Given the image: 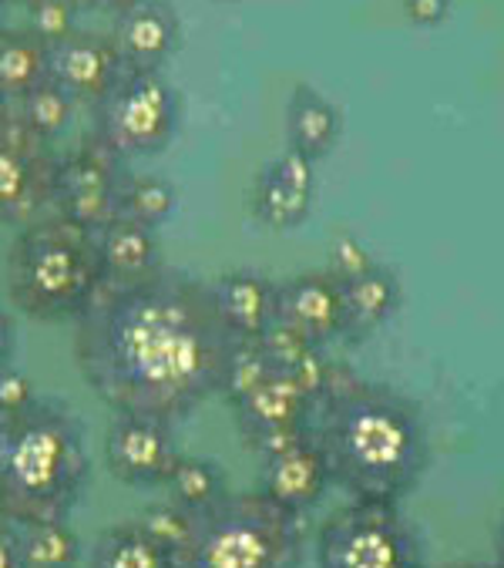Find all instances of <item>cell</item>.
<instances>
[{"instance_id": "1", "label": "cell", "mask_w": 504, "mask_h": 568, "mask_svg": "<svg viewBox=\"0 0 504 568\" xmlns=\"http://www.w3.org/2000/svg\"><path fill=\"white\" fill-rule=\"evenodd\" d=\"M232 347L209 283L165 266L142 283H104L74 320V361L94 397L169 427L219 397Z\"/></svg>"}, {"instance_id": "2", "label": "cell", "mask_w": 504, "mask_h": 568, "mask_svg": "<svg viewBox=\"0 0 504 568\" xmlns=\"http://www.w3.org/2000/svg\"><path fill=\"white\" fill-rule=\"evenodd\" d=\"M310 434L333 488L350 501L401 505L431 468V434L417 400L391 384L360 381L343 364H333L313 404Z\"/></svg>"}, {"instance_id": "3", "label": "cell", "mask_w": 504, "mask_h": 568, "mask_svg": "<svg viewBox=\"0 0 504 568\" xmlns=\"http://www.w3.org/2000/svg\"><path fill=\"white\" fill-rule=\"evenodd\" d=\"M91 481L81 420L58 400L0 420V518L24 528L68 521Z\"/></svg>"}, {"instance_id": "4", "label": "cell", "mask_w": 504, "mask_h": 568, "mask_svg": "<svg viewBox=\"0 0 504 568\" xmlns=\"http://www.w3.org/2000/svg\"><path fill=\"white\" fill-rule=\"evenodd\" d=\"M101 286L94 236L61 215L28 222L11 246L8 293L14 310L31 320H78Z\"/></svg>"}, {"instance_id": "5", "label": "cell", "mask_w": 504, "mask_h": 568, "mask_svg": "<svg viewBox=\"0 0 504 568\" xmlns=\"http://www.w3.org/2000/svg\"><path fill=\"white\" fill-rule=\"evenodd\" d=\"M303 518L260 491H229L199 511L175 568H300Z\"/></svg>"}, {"instance_id": "6", "label": "cell", "mask_w": 504, "mask_h": 568, "mask_svg": "<svg viewBox=\"0 0 504 568\" xmlns=\"http://www.w3.org/2000/svg\"><path fill=\"white\" fill-rule=\"evenodd\" d=\"M182 94L162 71H124L94 104V142L111 155L149 159L165 152L182 129Z\"/></svg>"}, {"instance_id": "7", "label": "cell", "mask_w": 504, "mask_h": 568, "mask_svg": "<svg viewBox=\"0 0 504 568\" xmlns=\"http://www.w3.org/2000/svg\"><path fill=\"white\" fill-rule=\"evenodd\" d=\"M316 568H424V548L401 505L350 501L323 521Z\"/></svg>"}, {"instance_id": "8", "label": "cell", "mask_w": 504, "mask_h": 568, "mask_svg": "<svg viewBox=\"0 0 504 568\" xmlns=\"http://www.w3.org/2000/svg\"><path fill=\"white\" fill-rule=\"evenodd\" d=\"M121 179H124L121 159L91 139L81 149H74L71 155L58 159L51 209H54V215L81 225V230L98 233L101 225L111 222L118 212Z\"/></svg>"}, {"instance_id": "9", "label": "cell", "mask_w": 504, "mask_h": 568, "mask_svg": "<svg viewBox=\"0 0 504 568\" xmlns=\"http://www.w3.org/2000/svg\"><path fill=\"white\" fill-rule=\"evenodd\" d=\"M58 159L61 155L21 129L18 119L0 125V222L28 225L51 209Z\"/></svg>"}, {"instance_id": "10", "label": "cell", "mask_w": 504, "mask_h": 568, "mask_svg": "<svg viewBox=\"0 0 504 568\" xmlns=\"http://www.w3.org/2000/svg\"><path fill=\"white\" fill-rule=\"evenodd\" d=\"M179 444L169 424L152 417L114 414L104 434V462L108 471L132 485V488H155L165 485L169 471L179 462Z\"/></svg>"}, {"instance_id": "11", "label": "cell", "mask_w": 504, "mask_h": 568, "mask_svg": "<svg viewBox=\"0 0 504 568\" xmlns=\"http://www.w3.org/2000/svg\"><path fill=\"white\" fill-rule=\"evenodd\" d=\"M316 202V165L296 152H283L263 165L249 195V212L273 233H290L310 219Z\"/></svg>"}, {"instance_id": "12", "label": "cell", "mask_w": 504, "mask_h": 568, "mask_svg": "<svg viewBox=\"0 0 504 568\" xmlns=\"http://www.w3.org/2000/svg\"><path fill=\"white\" fill-rule=\"evenodd\" d=\"M273 323L296 333L310 347H326L343 329V286L326 270L276 283Z\"/></svg>"}, {"instance_id": "13", "label": "cell", "mask_w": 504, "mask_h": 568, "mask_svg": "<svg viewBox=\"0 0 504 568\" xmlns=\"http://www.w3.org/2000/svg\"><path fill=\"white\" fill-rule=\"evenodd\" d=\"M111 44L124 71H162L182 48V21L169 0H135L114 14Z\"/></svg>"}, {"instance_id": "14", "label": "cell", "mask_w": 504, "mask_h": 568, "mask_svg": "<svg viewBox=\"0 0 504 568\" xmlns=\"http://www.w3.org/2000/svg\"><path fill=\"white\" fill-rule=\"evenodd\" d=\"M121 74L124 64L111 38L74 31L61 44L48 48V81H54L74 104L94 108Z\"/></svg>"}, {"instance_id": "15", "label": "cell", "mask_w": 504, "mask_h": 568, "mask_svg": "<svg viewBox=\"0 0 504 568\" xmlns=\"http://www.w3.org/2000/svg\"><path fill=\"white\" fill-rule=\"evenodd\" d=\"M330 488H333L330 468H326V458L316 447L313 434L303 437L300 444L273 454V458H263L260 495L296 518L313 511L326 498Z\"/></svg>"}, {"instance_id": "16", "label": "cell", "mask_w": 504, "mask_h": 568, "mask_svg": "<svg viewBox=\"0 0 504 568\" xmlns=\"http://www.w3.org/2000/svg\"><path fill=\"white\" fill-rule=\"evenodd\" d=\"M235 424L245 444L280 434V430H300L310 427L313 417V397L283 371H273L256 390H249L235 407Z\"/></svg>"}, {"instance_id": "17", "label": "cell", "mask_w": 504, "mask_h": 568, "mask_svg": "<svg viewBox=\"0 0 504 568\" xmlns=\"http://www.w3.org/2000/svg\"><path fill=\"white\" fill-rule=\"evenodd\" d=\"M215 313L232 339H263L276 316V283L256 270H232L209 283Z\"/></svg>"}, {"instance_id": "18", "label": "cell", "mask_w": 504, "mask_h": 568, "mask_svg": "<svg viewBox=\"0 0 504 568\" xmlns=\"http://www.w3.org/2000/svg\"><path fill=\"white\" fill-rule=\"evenodd\" d=\"M343 286V329L340 339L350 347H360L376 329H384L404 306V286L397 273L384 263L370 266Z\"/></svg>"}, {"instance_id": "19", "label": "cell", "mask_w": 504, "mask_h": 568, "mask_svg": "<svg viewBox=\"0 0 504 568\" xmlns=\"http://www.w3.org/2000/svg\"><path fill=\"white\" fill-rule=\"evenodd\" d=\"M94 236V253L101 266V280L111 286L142 283L162 270V246L155 230L132 222V219H111Z\"/></svg>"}, {"instance_id": "20", "label": "cell", "mask_w": 504, "mask_h": 568, "mask_svg": "<svg viewBox=\"0 0 504 568\" xmlns=\"http://www.w3.org/2000/svg\"><path fill=\"white\" fill-rule=\"evenodd\" d=\"M343 135V111L313 84H296L286 104V149L310 159H326Z\"/></svg>"}, {"instance_id": "21", "label": "cell", "mask_w": 504, "mask_h": 568, "mask_svg": "<svg viewBox=\"0 0 504 568\" xmlns=\"http://www.w3.org/2000/svg\"><path fill=\"white\" fill-rule=\"evenodd\" d=\"M48 81V44L28 28L0 31V94L18 101Z\"/></svg>"}, {"instance_id": "22", "label": "cell", "mask_w": 504, "mask_h": 568, "mask_svg": "<svg viewBox=\"0 0 504 568\" xmlns=\"http://www.w3.org/2000/svg\"><path fill=\"white\" fill-rule=\"evenodd\" d=\"M88 568H175V558L155 545L135 521L108 528L88 558Z\"/></svg>"}, {"instance_id": "23", "label": "cell", "mask_w": 504, "mask_h": 568, "mask_svg": "<svg viewBox=\"0 0 504 568\" xmlns=\"http://www.w3.org/2000/svg\"><path fill=\"white\" fill-rule=\"evenodd\" d=\"M179 209V192L162 175H124L118 189V219H132L145 230L165 225Z\"/></svg>"}, {"instance_id": "24", "label": "cell", "mask_w": 504, "mask_h": 568, "mask_svg": "<svg viewBox=\"0 0 504 568\" xmlns=\"http://www.w3.org/2000/svg\"><path fill=\"white\" fill-rule=\"evenodd\" d=\"M165 488H169V501H175L179 508H185L192 515L212 508L219 498L229 495L225 471L215 462L192 458V454H179L175 468L165 478Z\"/></svg>"}, {"instance_id": "25", "label": "cell", "mask_w": 504, "mask_h": 568, "mask_svg": "<svg viewBox=\"0 0 504 568\" xmlns=\"http://www.w3.org/2000/svg\"><path fill=\"white\" fill-rule=\"evenodd\" d=\"M24 568H74L81 561V538L68 521H34L18 528Z\"/></svg>"}, {"instance_id": "26", "label": "cell", "mask_w": 504, "mask_h": 568, "mask_svg": "<svg viewBox=\"0 0 504 568\" xmlns=\"http://www.w3.org/2000/svg\"><path fill=\"white\" fill-rule=\"evenodd\" d=\"M74 101L54 84V81H44L38 84L34 91H28L24 98L14 101V119L21 129H28L34 139L41 142H54L74 119Z\"/></svg>"}, {"instance_id": "27", "label": "cell", "mask_w": 504, "mask_h": 568, "mask_svg": "<svg viewBox=\"0 0 504 568\" xmlns=\"http://www.w3.org/2000/svg\"><path fill=\"white\" fill-rule=\"evenodd\" d=\"M273 361L270 354L263 351L260 339H235V347H232V357L225 364V377H222V390L219 397H225L229 407H235L249 390H256L270 374H273Z\"/></svg>"}, {"instance_id": "28", "label": "cell", "mask_w": 504, "mask_h": 568, "mask_svg": "<svg viewBox=\"0 0 504 568\" xmlns=\"http://www.w3.org/2000/svg\"><path fill=\"white\" fill-rule=\"evenodd\" d=\"M192 521H195V515L185 511V508H179L175 501L149 505V508L135 518V525H139L155 545H162L172 558L185 548V541H189V535H192Z\"/></svg>"}, {"instance_id": "29", "label": "cell", "mask_w": 504, "mask_h": 568, "mask_svg": "<svg viewBox=\"0 0 504 568\" xmlns=\"http://www.w3.org/2000/svg\"><path fill=\"white\" fill-rule=\"evenodd\" d=\"M78 0H34L28 8V31L41 44L54 48L78 31Z\"/></svg>"}, {"instance_id": "30", "label": "cell", "mask_w": 504, "mask_h": 568, "mask_svg": "<svg viewBox=\"0 0 504 568\" xmlns=\"http://www.w3.org/2000/svg\"><path fill=\"white\" fill-rule=\"evenodd\" d=\"M326 273L336 280V283H350L356 280L360 273H366L370 266H376L373 253L356 240V236H336L333 246H330V256H326Z\"/></svg>"}, {"instance_id": "31", "label": "cell", "mask_w": 504, "mask_h": 568, "mask_svg": "<svg viewBox=\"0 0 504 568\" xmlns=\"http://www.w3.org/2000/svg\"><path fill=\"white\" fill-rule=\"evenodd\" d=\"M38 400H41L38 387L24 371H18L14 364L0 371V420H11V417L31 410Z\"/></svg>"}, {"instance_id": "32", "label": "cell", "mask_w": 504, "mask_h": 568, "mask_svg": "<svg viewBox=\"0 0 504 568\" xmlns=\"http://www.w3.org/2000/svg\"><path fill=\"white\" fill-rule=\"evenodd\" d=\"M401 4H404V18L421 31L441 28L451 18V0H401Z\"/></svg>"}, {"instance_id": "33", "label": "cell", "mask_w": 504, "mask_h": 568, "mask_svg": "<svg viewBox=\"0 0 504 568\" xmlns=\"http://www.w3.org/2000/svg\"><path fill=\"white\" fill-rule=\"evenodd\" d=\"M0 568H24L21 561V541H18V525L0 518Z\"/></svg>"}, {"instance_id": "34", "label": "cell", "mask_w": 504, "mask_h": 568, "mask_svg": "<svg viewBox=\"0 0 504 568\" xmlns=\"http://www.w3.org/2000/svg\"><path fill=\"white\" fill-rule=\"evenodd\" d=\"M14 347H18V326H14V316H8L4 310H0V371L11 367Z\"/></svg>"}, {"instance_id": "35", "label": "cell", "mask_w": 504, "mask_h": 568, "mask_svg": "<svg viewBox=\"0 0 504 568\" xmlns=\"http://www.w3.org/2000/svg\"><path fill=\"white\" fill-rule=\"evenodd\" d=\"M132 4L135 0H78V8H94V11H111V14L132 8Z\"/></svg>"}, {"instance_id": "36", "label": "cell", "mask_w": 504, "mask_h": 568, "mask_svg": "<svg viewBox=\"0 0 504 568\" xmlns=\"http://www.w3.org/2000/svg\"><path fill=\"white\" fill-rule=\"evenodd\" d=\"M494 568H504V515H501V525H497V535H494Z\"/></svg>"}, {"instance_id": "37", "label": "cell", "mask_w": 504, "mask_h": 568, "mask_svg": "<svg viewBox=\"0 0 504 568\" xmlns=\"http://www.w3.org/2000/svg\"><path fill=\"white\" fill-rule=\"evenodd\" d=\"M8 122H14V101L0 94V125H8Z\"/></svg>"}, {"instance_id": "38", "label": "cell", "mask_w": 504, "mask_h": 568, "mask_svg": "<svg viewBox=\"0 0 504 568\" xmlns=\"http://www.w3.org/2000/svg\"><path fill=\"white\" fill-rule=\"evenodd\" d=\"M4 4H8V8H31L34 0H4Z\"/></svg>"}, {"instance_id": "39", "label": "cell", "mask_w": 504, "mask_h": 568, "mask_svg": "<svg viewBox=\"0 0 504 568\" xmlns=\"http://www.w3.org/2000/svg\"><path fill=\"white\" fill-rule=\"evenodd\" d=\"M4 11H8V4L0 0V31H4Z\"/></svg>"}, {"instance_id": "40", "label": "cell", "mask_w": 504, "mask_h": 568, "mask_svg": "<svg viewBox=\"0 0 504 568\" xmlns=\"http://www.w3.org/2000/svg\"><path fill=\"white\" fill-rule=\"evenodd\" d=\"M447 568H494V565H447Z\"/></svg>"}, {"instance_id": "41", "label": "cell", "mask_w": 504, "mask_h": 568, "mask_svg": "<svg viewBox=\"0 0 504 568\" xmlns=\"http://www.w3.org/2000/svg\"><path fill=\"white\" fill-rule=\"evenodd\" d=\"M222 4H239V0H222Z\"/></svg>"}]
</instances>
